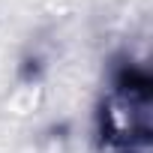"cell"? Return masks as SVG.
Instances as JSON below:
<instances>
[{"instance_id":"6da1fadb","label":"cell","mask_w":153,"mask_h":153,"mask_svg":"<svg viewBox=\"0 0 153 153\" xmlns=\"http://www.w3.org/2000/svg\"><path fill=\"white\" fill-rule=\"evenodd\" d=\"M102 135L111 147L129 153L135 144L147 141V78L135 81L132 72L114 84L102 105Z\"/></svg>"}]
</instances>
